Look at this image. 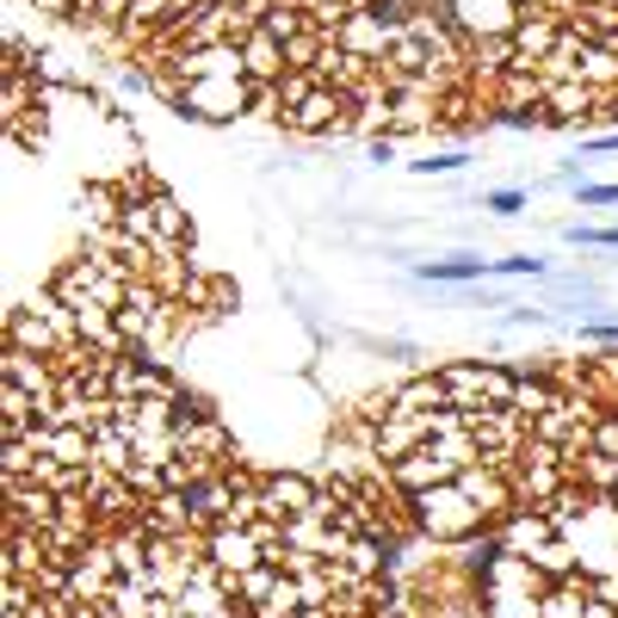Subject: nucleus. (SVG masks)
Returning <instances> with one entry per match:
<instances>
[{
    "label": "nucleus",
    "instance_id": "1a4fd4ad",
    "mask_svg": "<svg viewBox=\"0 0 618 618\" xmlns=\"http://www.w3.org/2000/svg\"><path fill=\"white\" fill-rule=\"evenodd\" d=\"M526 199H533V192H519V186H507V192H483V211H495V216H519V211H526Z\"/></svg>",
    "mask_w": 618,
    "mask_h": 618
},
{
    "label": "nucleus",
    "instance_id": "f03ea898",
    "mask_svg": "<svg viewBox=\"0 0 618 618\" xmlns=\"http://www.w3.org/2000/svg\"><path fill=\"white\" fill-rule=\"evenodd\" d=\"M204 557H211L223 576H247L254 563H266V550H260L254 526H211V533H204Z\"/></svg>",
    "mask_w": 618,
    "mask_h": 618
},
{
    "label": "nucleus",
    "instance_id": "4468645a",
    "mask_svg": "<svg viewBox=\"0 0 618 618\" xmlns=\"http://www.w3.org/2000/svg\"><path fill=\"white\" fill-rule=\"evenodd\" d=\"M606 149H618V136H594V143H588V155H606Z\"/></svg>",
    "mask_w": 618,
    "mask_h": 618
},
{
    "label": "nucleus",
    "instance_id": "0eeeda50",
    "mask_svg": "<svg viewBox=\"0 0 618 618\" xmlns=\"http://www.w3.org/2000/svg\"><path fill=\"white\" fill-rule=\"evenodd\" d=\"M242 57H247V69H254V74H285V62H278L285 50H278V38H273V31H260V38H247V50H242Z\"/></svg>",
    "mask_w": 618,
    "mask_h": 618
},
{
    "label": "nucleus",
    "instance_id": "9b49d317",
    "mask_svg": "<svg viewBox=\"0 0 618 618\" xmlns=\"http://www.w3.org/2000/svg\"><path fill=\"white\" fill-rule=\"evenodd\" d=\"M569 242H576V247H618V223H612V230H588V223H576Z\"/></svg>",
    "mask_w": 618,
    "mask_h": 618
},
{
    "label": "nucleus",
    "instance_id": "f257e3e1",
    "mask_svg": "<svg viewBox=\"0 0 618 618\" xmlns=\"http://www.w3.org/2000/svg\"><path fill=\"white\" fill-rule=\"evenodd\" d=\"M408 507H415V526L427 538H439V545H464V538L483 533V507L464 495V483H433V489L408 495Z\"/></svg>",
    "mask_w": 618,
    "mask_h": 618
},
{
    "label": "nucleus",
    "instance_id": "20e7f679",
    "mask_svg": "<svg viewBox=\"0 0 618 618\" xmlns=\"http://www.w3.org/2000/svg\"><path fill=\"white\" fill-rule=\"evenodd\" d=\"M421 285H470V278H489V260L458 254V260H421L415 266Z\"/></svg>",
    "mask_w": 618,
    "mask_h": 618
},
{
    "label": "nucleus",
    "instance_id": "7ed1b4c3",
    "mask_svg": "<svg viewBox=\"0 0 618 618\" xmlns=\"http://www.w3.org/2000/svg\"><path fill=\"white\" fill-rule=\"evenodd\" d=\"M180 105L199 112V118H235L247 105V87H242V74H223V81H192Z\"/></svg>",
    "mask_w": 618,
    "mask_h": 618
},
{
    "label": "nucleus",
    "instance_id": "39448f33",
    "mask_svg": "<svg viewBox=\"0 0 618 618\" xmlns=\"http://www.w3.org/2000/svg\"><path fill=\"white\" fill-rule=\"evenodd\" d=\"M341 112H346V93H310V100L291 112V130H328V124H341Z\"/></svg>",
    "mask_w": 618,
    "mask_h": 618
},
{
    "label": "nucleus",
    "instance_id": "6e6552de",
    "mask_svg": "<svg viewBox=\"0 0 618 618\" xmlns=\"http://www.w3.org/2000/svg\"><path fill=\"white\" fill-rule=\"evenodd\" d=\"M550 266L538 254H514V260H489V278H545Z\"/></svg>",
    "mask_w": 618,
    "mask_h": 618
},
{
    "label": "nucleus",
    "instance_id": "423d86ee",
    "mask_svg": "<svg viewBox=\"0 0 618 618\" xmlns=\"http://www.w3.org/2000/svg\"><path fill=\"white\" fill-rule=\"evenodd\" d=\"M278 581H285V569H278V563H254L247 576H235V581H230V594H235V606H260L266 594L278 588Z\"/></svg>",
    "mask_w": 618,
    "mask_h": 618
},
{
    "label": "nucleus",
    "instance_id": "9d476101",
    "mask_svg": "<svg viewBox=\"0 0 618 618\" xmlns=\"http://www.w3.org/2000/svg\"><path fill=\"white\" fill-rule=\"evenodd\" d=\"M464 161H470V155H464V149H446V155H427V161H408V168H415V173H458V168H464Z\"/></svg>",
    "mask_w": 618,
    "mask_h": 618
},
{
    "label": "nucleus",
    "instance_id": "ddd939ff",
    "mask_svg": "<svg viewBox=\"0 0 618 618\" xmlns=\"http://www.w3.org/2000/svg\"><path fill=\"white\" fill-rule=\"evenodd\" d=\"M581 341H612L618 346V322H581Z\"/></svg>",
    "mask_w": 618,
    "mask_h": 618
},
{
    "label": "nucleus",
    "instance_id": "f8f14e48",
    "mask_svg": "<svg viewBox=\"0 0 618 618\" xmlns=\"http://www.w3.org/2000/svg\"><path fill=\"white\" fill-rule=\"evenodd\" d=\"M576 199L588 204V211H600V204H618V186H581Z\"/></svg>",
    "mask_w": 618,
    "mask_h": 618
}]
</instances>
